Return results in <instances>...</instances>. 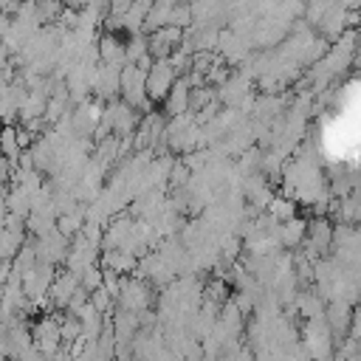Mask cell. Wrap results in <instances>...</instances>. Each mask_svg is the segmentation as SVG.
I'll list each match as a JSON object with an SVG mask.
<instances>
[{"instance_id": "cell-1", "label": "cell", "mask_w": 361, "mask_h": 361, "mask_svg": "<svg viewBox=\"0 0 361 361\" xmlns=\"http://www.w3.org/2000/svg\"><path fill=\"white\" fill-rule=\"evenodd\" d=\"M172 85H175V73H172L169 62H158L147 73V87L144 90H149V96H166L172 90Z\"/></svg>"}]
</instances>
